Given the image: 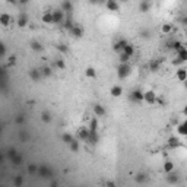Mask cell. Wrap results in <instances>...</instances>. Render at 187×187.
Masks as SVG:
<instances>
[{
	"label": "cell",
	"mask_w": 187,
	"mask_h": 187,
	"mask_svg": "<svg viewBox=\"0 0 187 187\" xmlns=\"http://www.w3.org/2000/svg\"><path fill=\"white\" fill-rule=\"evenodd\" d=\"M69 32H70V35H73L75 38H80V37L83 35V29H82L80 26L75 25V26H73V28H72V29H70Z\"/></svg>",
	"instance_id": "13"
},
{
	"label": "cell",
	"mask_w": 187,
	"mask_h": 187,
	"mask_svg": "<svg viewBox=\"0 0 187 187\" xmlns=\"http://www.w3.org/2000/svg\"><path fill=\"white\" fill-rule=\"evenodd\" d=\"M13 22V18H12L9 13H2L0 15V23L3 25V26H8V25H11Z\"/></svg>",
	"instance_id": "7"
},
{
	"label": "cell",
	"mask_w": 187,
	"mask_h": 187,
	"mask_svg": "<svg viewBox=\"0 0 187 187\" xmlns=\"http://www.w3.org/2000/svg\"><path fill=\"white\" fill-rule=\"evenodd\" d=\"M5 54H6V47H5V44H2L0 45V56L5 57Z\"/></svg>",
	"instance_id": "47"
},
{
	"label": "cell",
	"mask_w": 187,
	"mask_h": 187,
	"mask_svg": "<svg viewBox=\"0 0 187 187\" xmlns=\"http://www.w3.org/2000/svg\"><path fill=\"white\" fill-rule=\"evenodd\" d=\"M15 121H16V124H23V123H25V116L19 114V116L15 119Z\"/></svg>",
	"instance_id": "43"
},
{
	"label": "cell",
	"mask_w": 187,
	"mask_h": 187,
	"mask_svg": "<svg viewBox=\"0 0 187 187\" xmlns=\"http://www.w3.org/2000/svg\"><path fill=\"white\" fill-rule=\"evenodd\" d=\"M161 31L164 34H170L173 31V25H171V23H164V25L161 26Z\"/></svg>",
	"instance_id": "32"
},
{
	"label": "cell",
	"mask_w": 187,
	"mask_h": 187,
	"mask_svg": "<svg viewBox=\"0 0 187 187\" xmlns=\"http://www.w3.org/2000/svg\"><path fill=\"white\" fill-rule=\"evenodd\" d=\"M62 140L65 143H67V145H70V143L75 140V137H73L70 133H63V134H62Z\"/></svg>",
	"instance_id": "24"
},
{
	"label": "cell",
	"mask_w": 187,
	"mask_h": 187,
	"mask_svg": "<svg viewBox=\"0 0 187 187\" xmlns=\"http://www.w3.org/2000/svg\"><path fill=\"white\" fill-rule=\"evenodd\" d=\"M89 134H91V132H89L88 127H80L77 130V137L80 140H89Z\"/></svg>",
	"instance_id": "6"
},
{
	"label": "cell",
	"mask_w": 187,
	"mask_h": 187,
	"mask_svg": "<svg viewBox=\"0 0 187 187\" xmlns=\"http://www.w3.org/2000/svg\"><path fill=\"white\" fill-rule=\"evenodd\" d=\"M156 102H158V104H161V105H164V104H165V99L164 98H156Z\"/></svg>",
	"instance_id": "48"
},
{
	"label": "cell",
	"mask_w": 187,
	"mask_h": 187,
	"mask_svg": "<svg viewBox=\"0 0 187 187\" xmlns=\"http://www.w3.org/2000/svg\"><path fill=\"white\" fill-rule=\"evenodd\" d=\"M186 181H187V176H186Z\"/></svg>",
	"instance_id": "53"
},
{
	"label": "cell",
	"mask_w": 187,
	"mask_h": 187,
	"mask_svg": "<svg viewBox=\"0 0 187 187\" xmlns=\"http://www.w3.org/2000/svg\"><path fill=\"white\" fill-rule=\"evenodd\" d=\"M41 120L44 121V123H50V121H51L50 113H43V114H41Z\"/></svg>",
	"instance_id": "40"
},
{
	"label": "cell",
	"mask_w": 187,
	"mask_h": 187,
	"mask_svg": "<svg viewBox=\"0 0 187 187\" xmlns=\"http://www.w3.org/2000/svg\"><path fill=\"white\" fill-rule=\"evenodd\" d=\"M105 187H117V184H116V181H113V180H107V181H105Z\"/></svg>",
	"instance_id": "45"
},
{
	"label": "cell",
	"mask_w": 187,
	"mask_h": 187,
	"mask_svg": "<svg viewBox=\"0 0 187 187\" xmlns=\"http://www.w3.org/2000/svg\"><path fill=\"white\" fill-rule=\"evenodd\" d=\"M177 140H178L177 137H171V139H170V146H171V148L177 146V145H178V142H177Z\"/></svg>",
	"instance_id": "44"
},
{
	"label": "cell",
	"mask_w": 187,
	"mask_h": 187,
	"mask_svg": "<svg viewBox=\"0 0 187 187\" xmlns=\"http://www.w3.org/2000/svg\"><path fill=\"white\" fill-rule=\"evenodd\" d=\"M57 50H59L60 53H63V54H67V53H69V48H67V45H65V44H59L57 45Z\"/></svg>",
	"instance_id": "39"
},
{
	"label": "cell",
	"mask_w": 187,
	"mask_h": 187,
	"mask_svg": "<svg viewBox=\"0 0 187 187\" xmlns=\"http://www.w3.org/2000/svg\"><path fill=\"white\" fill-rule=\"evenodd\" d=\"M16 23H18V26H19V28L26 26V25H28V16H26V15H23V13H21V15H19V18H18V21H16Z\"/></svg>",
	"instance_id": "15"
},
{
	"label": "cell",
	"mask_w": 187,
	"mask_h": 187,
	"mask_svg": "<svg viewBox=\"0 0 187 187\" xmlns=\"http://www.w3.org/2000/svg\"><path fill=\"white\" fill-rule=\"evenodd\" d=\"M26 171H28V174H29V176H35V174H38V171H40V167H38L37 164H28Z\"/></svg>",
	"instance_id": "16"
},
{
	"label": "cell",
	"mask_w": 187,
	"mask_h": 187,
	"mask_svg": "<svg viewBox=\"0 0 187 187\" xmlns=\"http://www.w3.org/2000/svg\"><path fill=\"white\" fill-rule=\"evenodd\" d=\"M53 22L54 23H63L65 22V12L62 11V9L53 12Z\"/></svg>",
	"instance_id": "5"
},
{
	"label": "cell",
	"mask_w": 187,
	"mask_h": 187,
	"mask_svg": "<svg viewBox=\"0 0 187 187\" xmlns=\"http://www.w3.org/2000/svg\"><path fill=\"white\" fill-rule=\"evenodd\" d=\"M181 62H187V48L186 47L177 53V60H174V65H176V63H181Z\"/></svg>",
	"instance_id": "8"
},
{
	"label": "cell",
	"mask_w": 187,
	"mask_h": 187,
	"mask_svg": "<svg viewBox=\"0 0 187 187\" xmlns=\"http://www.w3.org/2000/svg\"><path fill=\"white\" fill-rule=\"evenodd\" d=\"M29 77L32 79L34 82H38V80L43 77V73H41V70H38V69H32V70H29Z\"/></svg>",
	"instance_id": "12"
},
{
	"label": "cell",
	"mask_w": 187,
	"mask_h": 187,
	"mask_svg": "<svg viewBox=\"0 0 187 187\" xmlns=\"http://www.w3.org/2000/svg\"><path fill=\"white\" fill-rule=\"evenodd\" d=\"M97 130H98V120L94 117L92 120H91V126H89V132L91 133H97Z\"/></svg>",
	"instance_id": "25"
},
{
	"label": "cell",
	"mask_w": 187,
	"mask_h": 187,
	"mask_svg": "<svg viewBox=\"0 0 187 187\" xmlns=\"http://www.w3.org/2000/svg\"><path fill=\"white\" fill-rule=\"evenodd\" d=\"M149 6H151V3H148V2H142V3L139 5V9H140V12H148L149 11Z\"/></svg>",
	"instance_id": "37"
},
{
	"label": "cell",
	"mask_w": 187,
	"mask_h": 187,
	"mask_svg": "<svg viewBox=\"0 0 187 187\" xmlns=\"http://www.w3.org/2000/svg\"><path fill=\"white\" fill-rule=\"evenodd\" d=\"M56 66L59 67V69H60V70H63V69H65V67H66V65H65V62H63V60H62V59H59V60H57V62H56Z\"/></svg>",
	"instance_id": "42"
},
{
	"label": "cell",
	"mask_w": 187,
	"mask_h": 187,
	"mask_svg": "<svg viewBox=\"0 0 187 187\" xmlns=\"http://www.w3.org/2000/svg\"><path fill=\"white\" fill-rule=\"evenodd\" d=\"M50 187H59V183H57V181H51V184H50Z\"/></svg>",
	"instance_id": "49"
},
{
	"label": "cell",
	"mask_w": 187,
	"mask_h": 187,
	"mask_svg": "<svg viewBox=\"0 0 187 187\" xmlns=\"http://www.w3.org/2000/svg\"><path fill=\"white\" fill-rule=\"evenodd\" d=\"M164 173H165V174L174 173V164H173L171 161H165V162H164Z\"/></svg>",
	"instance_id": "20"
},
{
	"label": "cell",
	"mask_w": 187,
	"mask_h": 187,
	"mask_svg": "<svg viewBox=\"0 0 187 187\" xmlns=\"http://www.w3.org/2000/svg\"><path fill=\"white\" fill-rule=\"evenodd\" d=\"M134 180H136V183H145L148 180V177H146V174H143V173H139V174H136Z\"/></svg>",
	"instance_id": "29"
},
{
	"label": "cell",
	"mask_w": 187,
	"mask_h": 187,
	"mask_svg": "<svg viewBox=\"0 0 187 187\" xmlns=\"http://www.w3.org/2000/svg\"><path fill=\"white\" fill-rule=\"evenodd\" d=\"M85 76L89 77V79H95V77H97V72H95V69H94V67H86V70H85Z\"/></svg>",
	"instance_id": "23"
},
{
	"label": "cell",
	"mask_w": 187,
	"mask_h": 187,
	"mask_svg": "<svg viewBox=\"0 0 187 187\" xmlns=\"http://www.w3.org/2000/svg\"><path fill=\"white\" fill-rule=\"evenodd\" d=\"M183 114L187 117V107H184V110H183Z\"/></svg>",
	"instance_id": "50"
},
{
	"label": "cell",
	"mask_w": 187,
	"mask_h": 187,
	"mask_svg": "<svg viewBox=\"0 0 187 187\" xmlns=\"http://www.w3.org/2000/svg\"><path fill=\"white\" fill-rule=\"evenodd\" d=\"M41 73H43V77H48V76H51V67H48V66H45L41 69Z\"/></svg>",
	"instance_id": "34"
},
{
	"label": "cell",
	"mask_w": 187,
	"mask_h": 187,
	"mask_svg": "<svg viewBox=\"0 0 187 187\" xmlns=\"http://www.w3.org/2000/svg\"><path fill=\"white\" fill-rule=\"evenodd\" d=\"M129 60H130V57H129V56L124 54V53H120V57H119L120 65H123V63H129Z\"/></svg>",
	"instance_id": "35"
},
{
	"label": "cell",
	"mask_w": 187,
	"mask_h": 187,
	"mask_svg": "<svg viewBox=\"0 0 187 187\" xmlns=\"http://www.w3.org/2000/svg\"><path fill=\"white\" fill-rule=\"evenodd\" d=\"M183 22H184V23L187 25V18H183Z\"/></svg>",
	"instance_id": "51"
},
{
	"label": "cell",
	"mask_w": 187,
	"mask_h": 187,
	"mask_svg": "<svg viewBox=\"0 0 187 187\" xmlns=\"http://www.w3.org/2000/svg\"><path fill=\"white\" fill-rule=\"evenodd\" d=\"M129 75H130V65L129 63L119 65V67H117V76L120 79H126Z\"/></svg>",
	"instance_id": "1"
},
{
	"label": "cell",
	"mask_w": 187,
	"mask_h": 187,
	"mask_svg": "<svg viewBox=\"0 0 187 187\" xmlns=\"http://www.w3.org/2000/svg\"><path fill=\"white\" fill-rule=\"evenodd\" d=\"M72 9H73V5H72L70 2H63V3H62V11L65 12V13H66V12H70Z\"/></svg>",
	"instance_id": "27"
},
{
	"label": "cell",
	"mask_w": 187,
	"mask_h": 187,
	"mask_svg": "<svg viewBox=\"0 0 187 187\" xmlns=\"http://www.w3.org/2000/svg\"><path fill=\"white\" fill-rule=\"evenodd\" d=\"M176 77H177V80H180V82H186L187 80V69H184V67L178 69L176 73Z\"/></svg>",
	"instance_id": "10"
},
{
	"label": "cell",
	"mask_w": 187,
	"mask_h": 187,
	"mask_svg": "<svg viewBox=\"0 0 187 187\" xmlns=\"http://www.w3.org/2000/svg\"><path fill=\"white\" fill-rule=\"evenodd\" d=\"M19 139H21L22 142H28V140H29V134L26 132H21L19 133Z\"/></svg>",
	"instance_id": "41"
},
{
	"label": "cell",
	"mask_w": 187,
	"mask_h": 187,
	"mask_svg": "<svg viewBox=\"0 0 187 187\" xmlns=\"http://www.w3.org/2000/svg\"><path fill=\"white\" fill-rule=\"evenodd\" d=\"M94 113L97 117H102V116H105V108L99 104H94Z\"/></svg>",
	"instance_id": "14"
},
{
	"label": "cell",
	"mask_w": 187,
	"mask_h": 187,
	"mask_svg": "<svg viewBox=\"0 0 187 187\" xmlns=\"http://www.w3.org/2000/svg\"><path fill=\"white\" fill-rule=\"evenodd\" d=\"M173 48L176 50V53H178L180 50H183V48H184V45L181 44L180 41H174V43H173Z\"/></svg>",
	"instance_id": "38"
},
{
	"label": "cell",
	"mask_w": 187,
	"mask_h": 187,
	"mask_svg": "<svg viewBox=\"0 0 187 187\" xmlns=\"http://www.w3.org/2000/svg\"><path fill=\"white\" fill-rule=\"evenodd\" d=\"M177 130H178V133H180V134L187 136V120L184 121V123H181V124L178 126V129H177Z\"/></svg>",
	"instance_id": "26"
},
{
	"label": "cell",
	"mask_w": 187,
	"mask_h": 187,
	"mask_svg": "<svg viewBox=\"0 0 187 187\" xmlns=\"http://www.w3.org/2000/svg\"><path fill=\"white\" fill-rule=\"evenodd\" d=\"M16 63V56H11L9 57V66H13Z\"/></svg>",
	"instance_id": "46"
},
{
	"label": "cell",
	"mask_w": 187,
	"mask_h": 187,
	"mask_svg": "<svg viewBox=\"0 0 187 187\" xmlns=\"http://www.w3.org/2000/svg\"><path fill=\"white\" fill-rule=\"evenodd\" d=\"M186 107H187V105H186Z\"/></svg>",
	"instance_id": "54"
},
{
	"label": "cell",
	"mask_w": 187,
	"mask_h": 187,
	"mask_svg": "<svg viewBox=\"0 0 187 187\" xmlns=\"http://www.w3.org/2000/svg\"><path fill=\"white\" fill-rule=\"evenodd\" d=\"M69 148H70V151H72V152H77V151H79V142L75 139L73 142L69 145Z\"/></svg>",
	"instance_id": "36"
},
{
	"label": "cell",
	"mask_w": 187,
	"mask_h": 187,
	"mask_svg": "<svg viewBox=\"0 0 187 187\" xmlns=\"http://www.w3.org/2000/svg\"><path fill=\"white\" fill-rule=\"evenodd\" d=\"M31 47H32L34 51H43V50H44V47L40 44L38 41H32V43H31Z\"/></svg>",
	"instance_id": "31"
},
{
	"label": "cell",
	"mask_w": 187,
	"mask_h": 187,
	"mask_svg": "<svg viewBox=\"0 0 187 187\" xmlns=\"http://www.w3.org/2000/svg\"><path fill=\"white\" fill-rule=\"evenodd\" d=\"M167 181H168V184H177L178 183V176L174 174V173H170V174H167Z\"/></svg>",
	"instance_id": "18"
},
{
	"label": "cell",
	"mask_w": 187,
	"mask_h": 187,
	"mask_svg": "<svg viewBox=\"0 0 187 187\" xmlns=\"http://www.w3.org/2000/svg\"><path fill=\"white\" fill-rule=\"evenodd\" d=\"M38 176L43 177V178H53V177H54V173H53V170H51L50 167L41 165V167H40V171H38Z\"/></svg>",
	"instance_id": "3"
},
{
	"label": "cell",
	"mask_w": 187,
	"mask_h": 187,
	"mask_svg": "<svg viewBox=\"0 0 187 187\" xmlns=\"http://www.w3.org/2000/svg\"><path fill=\"white\" fill-rule=\"evenodd\" d=\"M105 6H107V9L111 12H116L119 11V3L117 2H113V0H108L107 3H105Z\"/></svg>",
	"instance_id": "21"
},
{
	"label": "cell",
	"mask_w": 187,
	"mask_h": 187,
	"mask_svg": "<svg viewBox=\"0 0 187 187\" xmlns=\"http://www.w3.org/2000/svg\"><path fill=\"white\" fill-rule=\"evenodd\" d=\"M23 176L22 174H18V176L13 177V186L15 187H22L23 186Z\"/></svg>",
	"instance_id": "17"
},
{
	"label": "cell",
	"mask_w": 187,
	"mask_h": 187,
	"mask_svg": "<svg viewBox=\"0 0 187 187\" xmlns=\"http://www.w3.org/2000/svg\"><path fill=\"white\" fill-rule=\"evenodd\" d=\"M11 161H12V164L15 165V167H19V165L23 162V158L21 156V155H16V156H15L13 159H11Z\"/></svg>",
	"instance_id": "30"
},
{
	"label": "cell",
	"mask_w": 187,
	"mask_h": 187,
	"mask_svg": "<svg viewBox=\"0 0 187 187\" xmlns=\"http://www.w3.org/2000/svg\"><path fill=\"white\" fill-rule=\"evenodd\" d=\"M126 45H127V41L126 40H119L116 44H114V51H117V53H123L124 51V48H126Z\"/></svg>",
	"instance_id": "9"
},
{
	"label": "cell",
	"mask_w": 187,
	"mask_h": 187,
	"mask_svg": "<svg viewBox=\"0 0 187 187\" xmlns=\"http://www.w3.org/2000/svg\"><path fill=\"white\" fill-rule=\"evenodd\" d=\"M124 54H127L129 57H132L133 54H134V47H133L132 44H127L126 45V48H124V51H123Z\"/></svg>",
	"instance_id": "28"
},
{
	"label": "cell",
	"mask_w": 187,
	"mask_h": 187,
	"mask_svg": "<svg viewBox=\"0 0 187 187\" xmlns=\"http://www.w3.org/2000/svg\"><path fill=\"white\" fill-rule=\"evenodd\" d=\"M159 66H161V60H156V59H154V60L149 63V69H151L152 72L159 70Z\"/></svg>",
	"instance_id": "22"
},
{
	"label": "cell",
	"mask_w": 187,
	"mask_h": 187,
	"mask_svg": "<svg viewBox=\"0 0 187 187\" xmlns=\"http://www.w3.org/2000/svg\"><path fill=\"white\" fill-rule=\"evenodd\" d=\"M184 86H186V89H187V80H186V82H184Z\"/></svg>",
	"instance_id": "52"
},
{
	"label": "cell",
	"mask_w": 187,
	"mask_h": 187,
	"mask_svg": "<svg viewBox=\"0 0 187 187\" xmlns=\"http://www.w3.org/2000/svg\"><path fill=\"white\" fill-rule=\"evenodd\" d=\"M130 99L133 102H136V104H142L145 101V92H142L140 89H134L130 94Z\"/></svg>",
	"instance_id": "2"
},
{
	"label": "cell",
	"mask_w": 187,
	"mask_h": 187,
	"mask_svg": "<svg viewBox=\"0 0 187 187\" xmlns=\"http://www.w3.org/2000/svg\"><path fill=\"white\" fill-rule=\"evenodd\" d=\"M41 21L44 23H54L53 22V12H45L41 18Z\"/></svg>",
	"instance_id": "19"
},
{
	"label": "cell",
	"mask_w": 187,
	"mask_h": 187,
	"mask_svg": "<svg viewBox=\"0 0 187 187\" xmlns=\"http://www.w3.org/2000/svg\"><path fill=\"white\" fill-rule=\"evenodd\" d=\"M16 155H19V154H18V151H16L15 148H11V149H9V151L6 152V156H8L9 159H13V158H15Z\"/></svg>",
	"instance_id": "33"
},
{
	"label": "cell",
	"mask_w": 187,
	"mask_h": 187,
	"mask_svg": "<svg viewBox=\"0 0 187 187\" xmlns=\"http://www.w3.org/2000/svg\"><path fill=\"white\" fill-rule=\"evenodd\" d=\"M145 102L149 104V105H154L156 102V94L154 91H146L145 92Z\"/></svg>",
	"instance_id": "4"
},
{
	"label": "cell",
	"mask_w": 187,
	"mask_h": 187,
	"mask_svg": "<svg viewBox=\"0 0 187 187\" xmlns=\"http://www.w3.org/2000/svg\"><path fill=\"white\" fill-rule=\"evenodd\" d=\"M110 94H111V97L119 98V97H121V94H123V88H121L120 85H114V86H111Z\"/></svg>",
	"instance_id": "11"
}]
</instances>
